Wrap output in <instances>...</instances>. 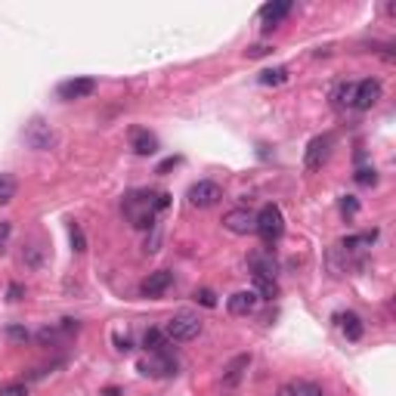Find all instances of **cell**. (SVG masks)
<instances>
[{
    "label": "cell",
    "mask_w": 396,
    "mask_h": 396,
    "mask_svg": "<svg viewBox=\"0 0 396 396\" xmlns=\"http://www.w3.org/2000/svg\"><path fill=\"white\" fill-rule=\"evenodd\" d=\"M168 205H170L168 192H131V196H124V214L136 229H152L155 214L164 211Z\"/></svg>",
    "instance_id": "obj_1"
},
{
    "label": "cell",
    "mask_w": 396,
    "mask_h": 396,
    "mask_svg": "<svg viewBox=\"0 0 396 396\" xmlns=\"http://www.w3.org/2000/svg\"><path fill=\"white\" fill-rule=\"evenodd\" d=\"M198 335H201V319H198L196 313H189V309L170 316L168 325H164V337H168V341H177V344L196 341Z\"/></svg>",
    "instance_id": "obj_2"
},
{
    "label": "cell",
    "mask_w": 396,
    "mask_h": 396,
    "mask_svg": "<svg viewBox=\"0 0 396 396\" xmlns=\"http://www.w3.org/2000/svg\"><path fill=\"white\" fill-rule=\"evenodd\" d=\"M257 235L263 239V244H276L285 233V217L279 211V205H266L261 214H257Z\"/></svg>",
    "instance_id": "obj_3"
},
{
    "label": "cell",
    "mask_w": 396,
    "mask_h": 396,
    "mask_svg": "<svg viewBox=\"0 0 396 396\" xmlns=\"http://www.w3.org/2000/svg\"><path fill=\"white\" fill-rule=\"evenodd\" d=\"M22 140H25L28 149H34V152H47V149H53V142H56V131L44 118H31L22 131Z\"/></svg>",
    "instance_id": "obj_4"
},
{
    "label": "cell",
    "mask_w": 396,
    "mask_h": 396,
    "mask_svg": "<svg viewBox=\"0 0 396 396\" xmlns=\"http://www.w3.org/2000/svg\"><path fill=\"white\" fill-rule=\"evenodd\" d=\"M331 149H335V136H331V133H322V136H316V140H309V146H307V155H304V164H307V170H319L322 164L328 161Z\"/></svg>",
    "instance_id": "obj_5"
},
{
    "label": "cell",
    "mask_w": 396,
    "mask_h": 396,
    "mask_svg": "<svg viewBox=\"0 0 396 396\" xmlns=\"http://www.w3.org/2000/svg\"><path fill=\"white\" fill-rule=\"evenodd\" d=\"M223 226L235 235H248L257 229V214L248 211V207H233V211L223 214Z\"/></svg>",
    "instance_id": "obj_6"
},
{
    "label": "cell",
    "mask_w": 396,
    "mask_h": 396,
    "mask_svg": "<svg viewBox=\"0 0 396 396\" xmlns=\"http://www.w3.org/2000/svg\"><path fill=\"white\" fill-rule=\"evenodd\" d=\"M223 198V189L214 179H198L196 186H189V205L192 207H214Z\"/></svg>",
    "instance_id": "obj_7"
},
{
    "label": "cell",
    "mask_w": 396,
    "mask_h": 396,
    "mask_svg": "<svg viewBox=\"0 0 396 396\" xmlns=\"http://www.w3.org/2000/svg\"><path fill=\"white\" fill-rule=\"evenodd\" d=\"M56 93H59V99H66V103H71V99H87L96 93V81H93V78H71V81H62Z\"/></svg>",
    "instance_id": "obj_8"
},
{
    "label": "cell",
    "mask_w": 396,
    "mask_h": 396,
    "mask_svg": "<svg viewBox=\"0 0 396 396\" xmlns=\"http://www.w3.org/2000/svg\"><path fill=\"white\" fill-rule=\"evenodd\" d=\"M140 372L142 374H155V378H168V374H177V359L170 356L168 350L152 353V359H149V362H142Z\"/></svg>",
    "instance_id": "obj_9"
},
{
    "label": "cell",
    "mask_w": 396,
    "mask_h": 396,
    "mask_svg": "<svg viewBox=\"0 0 396 396\" xmlns=\"http://www.w3.org/2000/svg\"><path fill=\"white\" fill-rule=\"evenodd\" d=\"M170 285H174V272L170 270H155V272H149V276L142 279L140 291L146 294V298H161Z\"/></svg>",
    "instance_id": "obj_10"
},
{
    "label": "cell",
    "mask_w": 396,
    "mask_h": 396,
    "mask_svg": "<svg viewBox=\"0 0 396 396\" xmlns=\"http://www.w3.org/2000/svg\"><path fill=\"white\" fill-rule=\"evenodd\" d=\"M378 99H381V81L365 78V81L356 84V96H353V105H356V109H372Z\"/></svg>",
    "instance_id": "obj_11"
},
{
    "label": "cell",
    "mask_w": 396,
    "mask_h": 396,
    "mask_svg": "<svg viewBox=\"0 0 396 396\" xmlns=\"http://www.w3.org/2000/svg\"><path fill=\"white\" fill-rule=\"evenodd\" d=\"M131 149L136 155H155L158 152V136L146 127H131Z\"/></svg>",
    "instance_id": "obj_12"
},
{
    "label": "cell",
    "mask_w": 396,
    "mask_h": 396,
    "mask_svg": "<svg viewBox=\"0 0 396 396\" xmlns=\"http://www.w3.org/2000/svg\"><path fill=\"white\" fill-rule=\"evenodd\" d=\"M291 13V0H282V3H266L261 10V19H263V31L270 34L272 28H279V22Z\"/></svg>",
    "instance_id": "obj_13"
},
{
    "label": "cell",
    "mask_w": 396,
    "mask_h": 396,
    "mask_svg": "<svg viewBox=\"0 0 396 396\" xmlns=\"http://www.w3.org/2000/svg\"><path fill=\"white\" fill-rule=\"evenodd\" d=\"M226 307L233 316H248V313H254V307H257V294L254 291H235L233 298L226 300Z\"/></svg>",
    "instance_id": "obj_14"
},
{
    "label": "cell",
    "mask_w": 396,
    "mask_h": 396,
    "mask_svg": "<svg viewBox=\"0 0 396 396\" xmlns=\"http://www.w3.org/2000/svg\"><path fill=\"white\" fill-rule=\"evenodd\" d=\"M337 325L347 335V341H359L362 337V319L356 313H337Z\"/></svg>",
    "instance_id": "obj_15"
},
{
    "label": "cell",
    "mask_w": 396,
    "mask_h": 396,
    "mask_svg": "<svg viewBox=\"0 0 396 396\" xmlns=\"http://www.w3.org/2000/svg\"><path fill=\"white\" fill-rule=\"evenodd\" d=\"M254 288H257V298H266V300H272L279 294V285H276V279L272 276H266V272H254Z\"/></svg>",
    "instance_id": "obj_16"
},
{
    "label": "cell",
    "mask_w": 396,
    "mask_h": 396,
    "mask_svg": "<svg viewBox=\"0 0 396 396\" xmlns=\"http://www.w3.org/2000/svg\"><path fill=\"white\" fill-rule=\"evenodd\" d=\"M279 396H325V393H322V387L313 384V381H298V384L282 387V393Z\"/></svg>",
    "instance_id": "obj_17"
},
{
    "label": "cell",
    "mask_w": 396,
    "mask_h": 396,
    "mask_svg": "<svg viewBox=\"0 0 396 396\" xmlns=\"http://www.w3.org/2000/svg\"><path fill=\"white\" fill-rule=\"evenodd\" d=\"M248 365H251V356H248V353H244V356H239V359H233V365L226 369V378H223V384H226V387H235V384H239V378H242V372L248 369Z\"/></svg>",
    "instance_id": "obj_18"
},
{
    "label": "cell",
    "mask_w": 396,
    "mask_h": 396,
    "mask_svg": "<svg viewBox=\"0 0 396 396\" xmlns=\"http://www.w3.org/2000/svg\"><path fill=\"white\" fill-rule=\"evenodd\" d=\"M19 192V183L13 174H0V205H10Z\"/></svg>",
    "instance_id": "obj_19"
},
{
    "label": "cell",
    "mask_w": 396,
    "mask_h": 396,
    "mask_svg": "<svg viewBox=\"0 0 396 396\" xmlns=\"http://www.w3.org/2000/svg\"><path fill=\"white\" fill-rule=\"evenodd\" d=\"M142 347H146L149 353H161L164 347H168V337H164V331H146V337H142Z\"/></svg>",
    "instance_id": "obj_20"
},
{
    "label": "cell",
    "mask_w": 396,
    "mask_h": 396,
    "mask_svg": "<svg viewBox=\"0 0 396 396\" xmlns=\"http://www.w3.org/2000/svg\"><path fill=\"white\" fill-rule=\"evenodd\" d=\"M288 81V68H266L261 71V84H266V87H276V84H285Z\"/></svg>",
    "instance_id": "obj_21"
},
{
    "label": "cell",
    "mask_w": 396,
    "mask_h": 396,
    "mask_svg": "<svg viewBox=\"0 0 396 396\" xmlns=\"http://www.w3.org/2000/svg\"><path fill=\"white\" fill-rule=\"evenodd\" d=\"M0 396H28V387L22 381H10V384H0Z\"/></svg>",
    "instance_id": "obj_22"
},
{
    "label": "cell",
    "mask_w": 396,
    "mask_h": 396,
    "mask_svg": "<svg viewBox=\"0 0 396 396\" xmlns=\"http://www.w3.org/2000/svg\"><path fill=\"white\" fill-rule=\"evenodd\" d=\"M196 300H198L201 307H207V309L217 307V294H214L211 288H198V291H196Z\"/></svg>",
    "instance_id": "obj_23"
},
{
    "label": "cell",
    "mask_w": 396,
    "mask_h": 396,
    "mask_svg": "<svg viewBox=\"0 0 396 396\" xmlns=\"http://www.w3.org/2000/svg\"><path fill=\"white\" fill-rule=\"evenodd\" d=\"M353 96H356V84H341V90H337V103L353 105Z\"/></svg>",
    "instance_id": "obj_24"
},
{
    "label": "cell",
    "mask_w": 396,
    "mask_h": 396,
    "mask_svg": "<svg viewBox=\"0 0 396 396\" xmlns=\"http://www.w3.org/2000/svg\"><path fill=\"white\" fill-rule=\"evenodd\" d=\"M71 244H75L78 254H81V251H87V239H84V233H81V226H78V223H71Z\"/></svg>",
    "instance_id": "obj_25"
},
{
    "label": "cell",
    "mask_w": 396,
    "mask_h": 396,
    "mask_svg": "<svg viewBox=\"0 0 396 396\" xmlns=\"http://www.w3.org/2000/svg\"><path fill=\"white\" fill-rule=\"evenodd\" d=\"M6 337L16 344H25L31 335H28V328H22V325H6Z\"/></svg>",
    "instance_id": "obj_26"
},
{
    "label": "cell",
    "mask_w": 396,
    "mask_h": 396,
    "mask_svg": "<svg viewBox=\"0 0 396 396\" xmlns=\"http://www.w3.org/2000/svg\"><path fill=\"white\" fill-rule=\"evenodd\" d=\"M356 183H362V186H374V183H378V170H374V168H362V170H356Z\"/></svg>",
    "instance_id": "obj_27"
},
{
    "label": "cell",
    "mask_w": 396,
    "mask_h": 396,
    "mask_svg": "<svg viewBox=\"0 0 396 396\" xmlns=\"http://www.w3.org/2000/svg\"><path fill=\"white\" fill-rule=\"evenodd\" d=\"M10 233H13V223L10 220H0V251H3L6 242H10Z\"/></svg>",
    "instance_id": "obj_28"
},
{
    "label": "cell",
    "mask_w": 396,
    "mask_h": 396,
    "mask_svg": "<svg viewBox=\"0 0 396 396\" xmlns=\"http://www.w3.org/2000/svg\"><path fill=\"white\" fill-rule=\"evenodd\" d=\"M341 211H344V214H356V211H359V205H356L353 198H344V201H341Z\"/></svg>",
    "instance_id": "obj_29"
},
{
    "label": "cell",
    "mask_w": 396,
    "mask_h": 396,
    "mask_svg": "<svg viewBox=\"0 0 396 396\" xmlns=\"http://www.w3.org/2000/svg\"><path fill=\"white\" fill-rule=\"evenodd\" d=\"M177 164H179V158H168V161L158 164V174H168V170H170V168H177Z\"/></svg>",
    "instance_id": "obj_30"
},
{
    "label": "cell",
    "mask_w": 396,
    "mask_h": 396,
    "mask_svg": "<svg viewBox=\"0 0 396 396\" xmlns=\"http://www.w3.org/2000/svg\"><path fill=\"white\" fill-rule=\"evenodd\" d=\"M22 291H25L22 285H10V291H6V294H10V300L16 304V300H22Z\"/></svg>",
    "instance_id": "obj_31"
},
{
    "label": "cell",
    "mask_w": 396,
    "mask_h": 396,
    "mask_svg": "<svg viewBox=\"0 0 396 396\" xmlns=\"http://www.w3.org/2000/svg\"><path fill=\"white\" fill-rule=\"evenodd\" d=\"M266 53H270V47H263V44L261 47H251L248 50V59H257V56H266Z\"/></svg>",
    "instance_id": "obj_32"
},
{
    "label": "cell",
    "mask_w": 396,
    "mask_h": 396,
    "mask_svg": "<svg viewBox=\"0 0 396 396\" xmlns=\"http://www.w3.org/2000/svg\"><path fill=\"white\" fill-rule=\"evenodd\" d=\"M115 344H118V350H131V341H127V337H115Z\"/></svg>",
    "instance_id": "obj_33"
}]
</instances>
